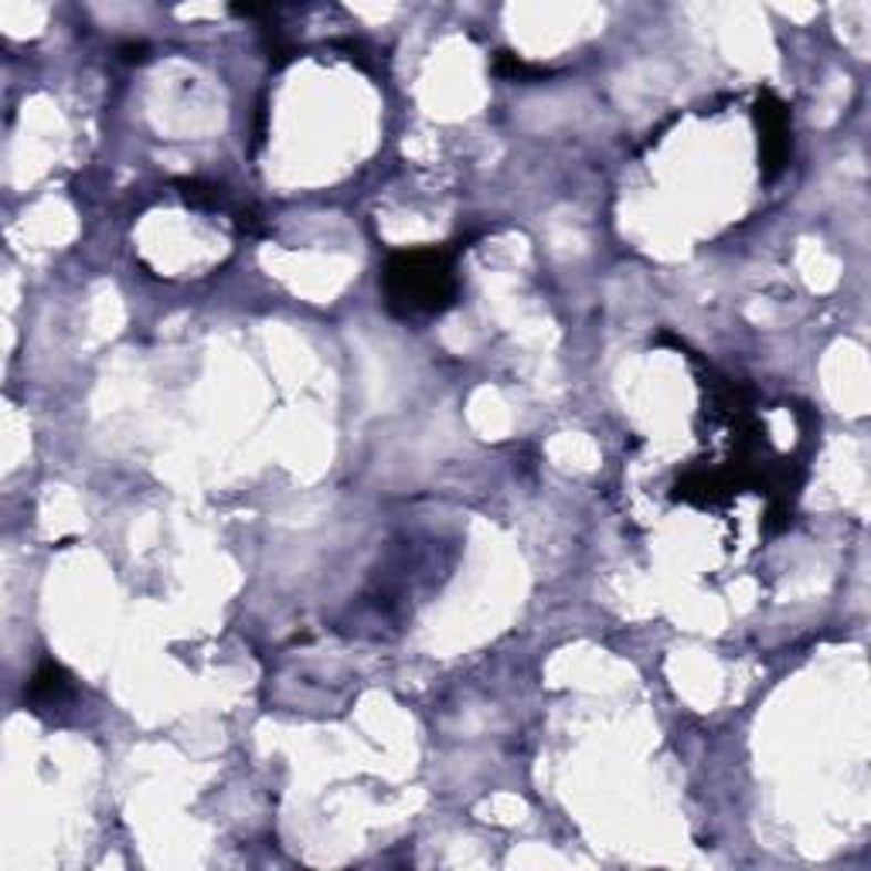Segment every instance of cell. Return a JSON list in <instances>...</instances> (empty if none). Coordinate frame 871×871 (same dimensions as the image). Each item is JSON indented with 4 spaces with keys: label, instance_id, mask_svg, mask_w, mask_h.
<instances>
[{
    "label": "cell",
    "instance_id": "cell-1",
    "mask_svg": "<svg viewBox=\"0 0 871 871\" xmlns=\"http://www.w3.org/2000/svg\"><path fill=\"white\" fill-rule=\"evenodd\" d=\"M453 256L443 249L398 252L385 266L388 303L402 313H439L456 297Z\"/></svg>",
    "mask_w": 871,
    "mask_h": 871
},
{
    "label": "cell",
    "instance_id": "cell-2",
    "mask_svg": "<svg viewBox=\"0 0 871 871\" xmlns=\"http://www.w3.org/2000/svg\"><path fill=\"white\" fill-rule=\"evenodd\" d=\"M756 123H759V151H763L766 177H776L790 157V113L773 93H759Z\"/></svg>",
    "mask_w": 871,
    "mask_h": 871
},
{
    "label": "cell",
    "instance_id": "cell-3",
    "mask_svg": "<svg viewBox=\"0 0 871 871\" xmlns=\"http://www.w3.org/2000/svg\"><path fill=\"white\" fill-rule=\"evenodd\" d=\"M69 695H72V677H69V671H65L62 664H55V661H44V664L34 671L31 684H28L31 705H41V708L62 705Z\"/></svg>",
    "mask_w": 871,
    "mask_h": 871
},
{
    "label": "cell",
    "instance_id": "cell-4",
    "mask_svg": "<svg viewBox=\"0 0 871 871\" xmlns=\"http://www.w3.org/2000/svg\"><path fill=\"white\" fill-rule=\"evenodd\" d=\"M494 69H497V75L521 79V82H535V79H541V75H545L541 69H535V65L521 62V59H518V55H511V52H500V55H497V62H494Z\"/></svg>",
    "mask_w": 871,
    "mask_h": 871
},
{
    "label": "cell",
    "instance_id": "cell-5",
    "mask_svg": "<svg viewBox=\"0 0 871 871\" xmlns=\"http://www.w3.org/2000/svg\"><path fill=\"white\" fill-rule=\"evenodd\" d=\"M120 52L126 62H147V44H123Z\"/></svg>",
    "mask_w": 871,
    "mask_h": 871
}]
</instances>
